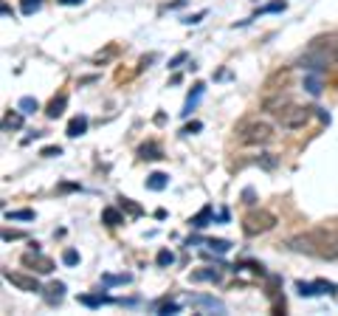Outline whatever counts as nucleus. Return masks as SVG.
Instances as JSON below:
<instances>
[{
  "label": "nucleus",
  "instance_id": "f257e3e1",
  "mask_svg": "<svg viewBox=\"0 0 338 316\" xmlns=\"http://www.w3.org/2000/svg\"><path fill=\"white\" fill-rule=\"evenodd\" d=\"M293 252H307L321 260H338V231L332 229H313L310 234L293 237L290 240Z\"/></svg>",
  "mask_w": 338,
  "mask_h": 316
},
{
  "label": "nucleus",
  "instance_id": "f03ea898",
  "mask_svg": "<svg viewBox=\"0 0 338 316\" xmlns=\"http://www.w3.org/2000/svg\"><path fill=\"white\" fill-rule=\"evenodd\" d=\"M274 138V127L268 122H248L240 127V144L245 147H259V144H268Z\"/></svg>",
  "mask_w": 338,
  "mask_h": 316
},
{
  "label": "nucleus",
  "instance_id": "7ed1b4c3",
  "mask_svg": "<svg viewBox=\"0 0 338 316\" xmlns=\"http://www.w3.org/2000/svg\"><path fill=\"white\" fill-rule=\"evenodd\" d=\"M313 110H316V108H299V105H285V108L276 110V122H279L282 127H288V130H299V127H304V124L310 122Z\"/></svg>",
  "mask_w": 338,
  "mask_h": 316
},
{
  "label": "nucleus",
  "instance_id": "20e7f679",
  "mask_svg": "<svg viewBox=\"0 0 338 316\" xmlns=\"http://www.w3.org/2000/svg\"><path fill=\"white\" fill-rule=\"evenodd\" d=\"M276 226V215L274 212H265V209H259V212H251V215L243 217V231L248 237L254 234H265Z\"/></svg>",
  "mask_w": 338,
  "mask_h": 316
},
{
  "label": "nucleus",
  "instance_id": "39448f33",
  "mask_svg": "<svg viewBox=\"0 0 338 316\" xmlns=\"http://www.w3.org/2000/svg\"><path fill=\"white\" fill-rule=\"evenodd\" d=\"M3 277H6V282H12V285L20 288V291H29V294L40 291V282H37L34 277H26V274H17V271H3Z\"/></svg>",
  "mask_w": 338,
  "mask_h": 316
},
{
  "label": "nucleus",
  "instance_id": "423d86ee",
  "mask_svg": "<svg viewBox=\"0 0 338 316\" xmlns=\"http://www.w3.org/2000/svg\"><path fill=\"white\" fill-rule=\"evenodd\" d=\"M332 282H324V280H318V282H304V280H299L296 282V291L302 296H318V294H330L332 291Z\"/></svg>",
  "mask_w": 338,
  "mask_h": 316
},
{
  "label": "nucleus",
  "instance_id": "0eeeda50",
  "mask_svg": "<svg viewBox=\"0 0 338 316\" xmlns=\"http://www.w3.org/2000/svg\"><path fill=\"white\" fill-rule=\"evenodd\" d=\"M85 130H87V119L85 116H73L71 122H68V130H65V133L71 138H79V136H85Z\"/></svg>",
  "mask_w": 338,
  "mask_h": 316
},
{
  "label": "nucleus",
  "instance_id": "6e6552de",
  "mask_svg": "<svg viewBox=\"0 0 338 316\" xmlns=\"http://www.w3.org/2000/svg\"><path fill=\"white\" fill-rule=\"evenodd\" d=\"M189 223H192L194 229H203V226H209V223H214V209H211V206H203L200 212H197V215H194Z\"/></svg>",
  "mask_w": 338,
  "mask_h": 316
},
{
  "label": "nucleus",
  "instance_id": "1a4fd4ad",
  "mask_svg": "<svg viewBox=\"0 0 338 316\" xmlns=\"http://www.w3.org/2000/svg\"><path fill=\"white\" fill-rule=\"evenodd\" d=\"M79 302H82V305H87V308H99V305H107V302H113V299L99 291V294H82Z\"/></svg>",
  "mask_w": 338,
  "mask_h": 316
},
{
  "label": "nucleus",
  "instance_id": "9d476101",
  "mask_svg": "<svg viewBox=\"0 0 338 316\" xmlns=\"http://www.w3.org/2000/svg\"><path fill=\"white\" fill-rule=\"evenodd\" d=\"M65 105H68V96H57V99H51L48 102V110H45V116L48 119H57V116H62V110H65Z\"/></svg>",
  "mask_w": 338,
  "mask_h": 316
},
{
  "label": "nucleus",
  "instance_id": "9b49d317",
  "mask_svg": "<svg viewBox=\"0 0 338 316\" xmlns=\"http://www.w3.org/2000/svg\"><path fill=\"white\" fill-rule=\"evenodd\" d=\"M203 94H206V85H203V82H197V85H194V91L189 94V99H186V108H183V116H189V113H192V108L197 105V102H200V96H203Z\"/></svg>",
  "mask_w": 338,
  "mask_h": 316
},
{
  "label": "nucleus",
  "instance_id": "f8f14e48",
  "mask_svg": "<svg viewBox=\"0 0 338 316\" xmlns=\"http://www.w3.org/2000/svg\"><path fill=\"white\" fill-rule=\"evenodd\" d=\"M166 184H169V178H166L164 173H152L150 178H147V189H152V192H161V189H166Z\"/></svg>",
  "mask_w": 338,
  "mask_h": 316
},
{
  "label": "nucleus",
  "instance_id": "ddd939ff",
  "mask_svg": "<svg viewBox=\"0 0 338 316\" xmlns=\"http://www.w3.org/2000/svg\"><path fill=\"white\" fill-rule=\"evenodd\" d=\"M101 220L107 223V226H122L124 223V215L119 212V209H113V206H107L104 212H101Z\"/></svg>",
  "mask_w": 338,
  "mask_h": 316
},
{
  "label": "nucleus",
  "instance_id": "4468645a",
  "mask_svg": "<svg viewBox=\"0 0 338 316\" xmlns=\"http://www.w3.org/2000/svg\"><path fill=\"white\" fill-rule=\"evenodd\" d=\"M194 305H203V308H211V310H223V302L214 299V296H192Z\"/></svg>",
  "mask_w": 338,
  "mask_h": 316
},
{
  "label": "nucleus",
  "instance_id": "2eb2a0df",
  "mask_svg": "<svg viewBox=\"0 0 338 316\" xmlns=\"http://www.w3.org/2000/svg\"><path fill=\"white\" fill-rule=\"evenodd\" d=\"M17 110H20L23 116H31V113H37V110H40V105H37V99H31V96H23L20 105H17Z\"/></svg>",
  "mask_w": 338,
  "mask_h": 316
},
{
  "label": "nucleus",
  "instance_id": "dca6fc26",
  "mask_svg": "<svg viewBox=\"0 0 338 316\" xmlns=\"http://www.w3.org/2000/svg\"><path fill=\"white\" fill-rule=\"evenodd\" d=\"M192 280L194 282H217V280H220V274H217L214 268H206V271H194Z\"/></svg>",
  "mask_w": 338,
  "mask_h": 316
},
{
  "label": "nucleus",
  "instance_id": "f3484780",
  "mask_svg": "<svg viewBox=\"0 0 338 316\" xmlns=\"http://www.w3.org/2000/svg\"><path fill=\"white\" fill-rule=\"evenodd\" d=\"M285 9H288V3H285V0H274V3H265V6L259 9L257 17L259 15H276V12H285Z\"/></svg>",
  "mask_w": 338,
  "mask_h": 316
},
{
  "label": "nucleus",
  "instance_id": "a211bd4d",
  "mask_svg": "<svg viewBox=\"0 0 338 316\" xmlns=\"http://www.w3.org/2000/svg\"><path fill=\"white\" fill-rule=\"evenodd\" d=\"M130 280H133L130 274H104V277H101L104 285H127Z\"/></svg>",
  "mask_w": 338,
  "mask_h": 316
},
{
  "label": "nucleus",
  "instance_id": "6ab92c4d",
  "mask_svg": "<svg viewBox=\"0 0 338 316\" xmlns=\"http://www.w3.org/2000/svg\"><path fill=\"white\" fill-rule=\"evenodd\" d=\"M6 220H34V212L31 209H15V212H6Z\"/></svg>",
  "mask_w": 338,
  "mask_h": 316
},
{
  "label": "nucleus",
  "instance_id": "aec40b11",
  "mask_svg": "<svg viewBox=\"0 0 338 316\" xmlns=\"http://www.w3.org/2000/svg\"><path fill=\"white\" fill-rule=\"evenodd\" d=\"M206 249H209V252H217V254H226L231 249V243L229 240H206Z\"/></svg>",
  "mask_w": 338,
  "mask_h": 316
},
{
  "label": "nucleus",
  "instance_id": "412c9836",
  "mask_svg": "<svg viewBox=\"0 0 338 316\" xmlns=\"http://www.w3.org/2000/svg\"><path fill=\"white\" fill-rule=\"evenodd\" d=\"M20 9H23V15H34V12L43 9V0H20Z\"/></svg>",
  "mask_w": 338,
  "mask_h": 316
},
{
  "label": "nucleus",
  "instance_id": "4be33fe9",
  "mask_svg": "<svg viewBox=\"0 0 338 316\" xmlns=\"http://www.w3.org/2000/svg\"><path fill=\"white\" fill-rule=\"evenodd\" d=\"M304 91H307L310 96H318V94H321V82H318L316 76H307V79H304Z\"/></svg>",
  "mask_w": 338,
  "mask_h": 316
},
{
  "label": "nucleus",
  "instance_id": "5701e85b",
  "mask_svg": "<svg viewBox=\"0 0 338 316\" xmlns=\"http://www.w3.org/2000/svg\"><path fill=\"white\" fill-rule=\"evenodd\" d=\"M122 209H127V212H130L133 217H141V215H144V209L138 206V203H133L130 198H122Z\"/></svg>",
  "mask_w": 338,
  "mask_h": 316
},
{
  "label": "nucleus",
  "instance_id": "b1692460",
  "mask_svg": "<svg viewBox=\"0 0 338 316\" xmlns=\"http://www.w3.org/2000/svg\"><path fill=\"white\" fill-rule=\"evenodd\" d=\"M138 155L141 158H161V150L155 147V144H144V147L138 150Z\"/></svg>",
  "mask_w": 338,
  "mask_h": 316
},
{
  "label": "nucleus",
  "instance_id": "393cba45",
  "mask_svg": "<svg viewBox=\"0 0 338 316\" xmlns=\"http://www.w3.org/2000/svg\"><path fill=\"white\" fill-rule=\"evenodd\" d=\"M155 263H158V266H172V263H175V254H172V252H166V249H164V252H158Z\"/></svg>",
  "mask_w": 338,
  "mask_h": 316
},
{
  "label": "nucleus",
  "instance_id": "a878e982",
  "mask_svg": "<svg viewBox=\"0 0 338 316\" xmlns=\"http://www.w3.org/2000/svg\"><path fill=\"white\" fill-rule=\"evenodd\" d=\"M51 291H54V294H48L51 302H59L65 296V285H62V282H54V285H51Z\"/></svg>",
  "mask_w": 338,
  "mask_h": 316
},
{
  "label": "nucleus",
  "instance_id": "bb28decb",
  "mask_svg": "<svg viewBox=\"0 0 338 316\" xmlns=\"http://www.w3.org/2000/svg\"><path fill=\"white\" fill-rule=\"evenodd\" d=\"M62 263H65V266H76V263H79V254L73 252V249H65V252H62Z\"/></svg>",
  "mask_w": 338,
  "mask_h": 316
},
{
  "label": "nucleus",
  "instance_id": "cd10ccee",
  "mask_svg": "<svg viewBox=\"0 0 338 316\" xmlns=\"http://www.w3.org/2000/svg\"><path fill=\"white\" fill-rule=\"evenodd\" d=\"M203 15H206V12H197V15H189V17H183V23H186V26H197V23L203 20Z\"/></svg>",
  "mask_w": 338,
  "mask_h": 316
},
{
  "label": "nucleus",
  "instance_id": "c85d7f7f",
  "mask_svg": "<svg viewBox=\"0 0 338 316\" xmlns=\"http://www.w3.org/2000/svg\"><path fill=\"white\" fill-rule=\"evenodd\" d=\"M178 310H180V305H175V302H172V305H164L158 313H161V316H169V313H178Z\"/></svg>",
  "mask_w": 338,
  "mask_h": 316
},
{
  "label": "nucleus",
  "instance_id": "c756f323",
  "mask_svg": "<svg viewBox=\"0 0 338 316\" xmlns=\"http://www.w3.org/2000/svg\"><path fill=\"white\" fill-rule=\"evenodd\" d=\"M23 124V116H9L6 119V127H20Z\"/></svg>",
  "mask_w": 338,
  "mask_h": 316
},
{
  "label": "nucleus",
  "instance_id": "7c9ffc66",
  "mask_svg": "<svg viewBox=\"0 0 338 316\" xmlns=\"http://www.w3.org/2000/svg\"><path fill=\"white\" fill-rule=\"evenodd\" d=\"M43 155H48V158H54V155H62V147H45V150H43Z\"/></svg>",
  "mask_w": 338,
  "mask_h": 316
},
{
  "label": "nucleus",
  "instance_id": "2f4dec72",
  "mask_svg": "<svg viewBox=\"0 0 338 316\" xmlns=\"http://www.w3.org/2000/svg\"><path fill=\"white\" fill-rule=\"evenodd\" d=\"M200 127H203L200 122H192V124H189V127H183V133H186V136H189V133H197V130H200Z\"/></svg>",
  "mask_w": 338,
  "mask_h": 316
},
{
  "label": "nucleus",
  "instance_id": "473e14b6",
  "mask_svg": "<svg viewBox=\"0 0 338 316\" xmlns=\"http://www.w3.org/2000/svg\"><path fill=\"white\" fill-rule=\"evenodd\" d=\"M183 59H186V54H183V51H180L178 57H175V59H172V62H169V68H178V65H180V62H183Z\"/></svg>",
  "mask_w": 338,
  "mask_h": 316
},
{
  "label": "nucleus",
  "instance_id": "72a5a7b5",
  "mask_svg": "<svg viewBox=\"0 0 338 316\" xmlns=\"http://www.w3.org/2000/svg\"><path fill=\"white\" fill-rule=\"evenodd\" d=\"M59 3H62V6H82L85 0H59Z\"/></svg>",
  "mask_w": 338,
  "mask_h": 316
},
{
  "label": "nucleus",
  "instance_id": "f704fd0d",
  "mask_svg": "<svg viewBox=\"0 0 338 316\" xmlns=\"http://www.w3.org/2000/svg\"><path fill=\"white\" fill-rule=\"evenodd\" d=\"M17 237H20L17 231H6V234H3V240H17Z\"/></svg>",
  "mask_w": 338,
  "mask_h": 316
}]
</instances>
